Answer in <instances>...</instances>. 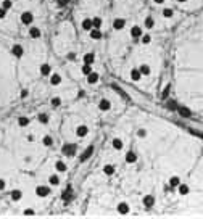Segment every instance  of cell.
<instances>
[{
	"label": "cell",
	"mask_w": 203,
	"mask_h": 219,
	"mask_svg": "<svg viewBox=\"0 0 203 219\" xmlns=\"http://www.w3.org/2000/svg\"><path fill=\"white\" fill-rule=\"evenodd\" d=\"M61 152H63L65 156L73 158L74 153H76V145H74V143H65V145L61 147Z\"/></svg>",
	"instance_id": "cell-1"
},
{
	"label": "cell",
	"mask_w": 203,
	"mask_h": 219,
	"mask_svg": "<svg viewBox=\"0 0 203 219\" xmlns=\"http://www.w3.org/2000/svg\"><path fill=\"white\" fill-rule=\"evenodd\" d=\"M35 195H37V197H41V198L47 197V195H50V187H47V185H39L37 189H35Z\"/></svg>",
	"instance_id": "cell-2"
},
{
	"label": "cell",
	"mask_w": 203,
	"mask_h": 219,
	"mask_svg": "<svg viewBox=\"0 0 203 219\" xmlns=\"http://www.w3.org/2000/svg\"><path fill=\"white\" fill-rule=\"evenodd\" d=\"M32 21H34V16H32L31 11H24V13L21 15V23L23 24L29 26V24H32Z\"/></svg>",
	"instance_id": "cell-3"
},
{
	"label": "cell",
	"mask_w": 203,
	"mask_h": 219,
	"mask_svg": "<svg viewBox=\"0 0 203 219\" xmlns=\"http://www.w3.org/2000/svg\"><path fill=\"white\" fill-rule=\"evenodd\" d=\"M11 53H13V57H16V58H21L23 57V53H24V49H23V45H13L11 47Z\"/></svg>",
	"instance_id": "cell-4"
},
{
	"label": "cell",
	"mask_w": 203,
	"mask_h": 219,
	"mask_svg": "<svg viewBox=\"0 0 203 219\" xmlns=\"http://www.w3.org/2000/svg\"><path fill=\"white\" fill-rule=\"evenodd\" d=\"M92 153H94V145H89L87 148L82 152V155H81V161H87L90 156H92Z\"/></svg>",
	"instance_id": "cell-5"
},
{
	"label": "cell",
	"mask_w": 203,
	"mask_h": 219,
	"mask_svg": "<svg viewBox=\"0 0 203 219\" xmlns=\"http://www.w3.org/2000/svg\"><path fill=\"white\" fill-rule=\"evenodd\" d=\"M131 37L140 39L142 37V27L140 26H132V27H131Z\"/></svg>",
	"instance_id": "cell-6"
},
{
	"label": "cell",
	"mask_w": 203,
	"mask_h": 219,
	"mask_svg": "<svg viewBox=\"0 0 203 219\" xmlns=\"http://www.w3.org/2000/svg\"><path fill=\"white\" fill-rule=\"evenodd\" d=\"M89 32H90V39H94V41H98V39L103 37V32L98 29V27H94V29H90Z\"/></svg>",
	"instance_id": "cell-7"
},
{
	"label": "cell",
	"mask_w": 203,
	"mask_h": 219,
	"mask_svg": "<svg viewBox=\"0 0 203 219\" xmlns=\"http://www.w3.org/2000/svg\"><path fill=\"white\" fill-rule=\"evenodd\" d=\"M81 27L84 31H90V29H94V23H92V19L90 18H86V19H82V23H81Z\"/></svg>",
	"instance_id": "cell-8"
},
{
	"label": "cell",
	"mask_w": 203,
	"mask_h": 219,
	"mask_svg": "<svg viewBox=\"0 0 203 219\" xmlns=\"http://www.w3.org/2000/svg\"><path fill=\"white\" fill-rule=\"evenodd\" d=\"M155 205V197L153 195H145L144 197V206L145 208H152Z\"/></svg>",
	"instance_id": "cell-9"
},
{
	"label": "cell",
	"mask_w": 203,
	"mask_h": 219,
	"mask_svg": "<svg viewBox=\"0 0 203 219\" xmlns=\"http://www.w3.org/2000/svg\"><path fill=\"white\" fill-rule=\"evenodd\" d=\"M131 79H132V81H140L142 79V73H140V69H139V68H134V69H131Z\"/></svg>",
	"instance_id": "cell-10"
},
{
	"label": "cell",
	"mask_w": 203,
	"mask_h": 219,
	"mask_svg": "<svg viewBox=\"0 0 203 219\" xmlns=\"http://www.w3.org/2000/svg\"><path fill=\"white\" fill-rule=\"evenodd\" d=\"M98 108H100L102 111H108L111 108V103L110 100H106V98H102L100 102H98Z\"/></svg>",
	"instance_id": "cell-11"
},
{
	"label": "cell",
	"mask_w": 203,
	"mask_h": 219,
	"mask_svg": "<svg viewBox=\"0 0 203 219\" xmlns=\"http://www.w3.org/2000/svg\"><path fill=\"white\" fill-rule=\"evenodd\" d=\"M177 113L181 114L182 118H190L192 116V111L189 108H185V106H177Z\"/></svg>",
	"instance_id": "cell-12"
},
{
	"label": "cell",
	"mask_w": 203,
	"mask_h": 219,
	"mask_svg": "<svg viewBox=\"0 0 203 219\" xmlns=\"http://www.w3.org/2000/svg\"><path fill=\"white\" fill-rule=\"evenodd\" d=\"M124 26H126V21H124L123 18H116V19L113 21V27H114L116 31H121Z\"/></svg>",
	"instance_id": "cell-13"
},
{
	"label": "cell",
	"mask_w": 203,
	"mask_h": 219,
	"mask_svg": "<svg viewBox=\"0 0 203 219\" xmlns=\"http://www.w3.org/2000/svg\"><path fill=\"white\" fill-rule=\"evenodd\" d=\"M39 69H41V74H42V76H50V74H52V66L47 65V63L41 65V68H39Z\"/></svg>",
	"instance_id": "cell-14"
},
{
	"label": "cell",
	"mask_w": 203,
	"mask_h": 219,
	"mask_svg": "<svg viewBox=\"0 0 203 219\" xmlns=\"http://www.w3.org/2000/svg\"><path fill=\"white\" fill-rule=\"evenodd\" d=\"M87 132H89V127L87 126H78L76 127V135L78 137H86Z\"/></svg>",
	"instance_id": "cell-15"
},
{
	"label": "cell",
	"mask_w": 203,
	"mask_h": 219,
	"mask_svg": "<svg viewBox=\"0 0 203 219\" xmlns=\"http://www.w3.org/2000/svg\"><path fill=\"white\" fill-rule=\"evenodd\" d=\"M118 213L119 214H123V216H124V214H129V205H127V203H119L118 205Z\"/></svg>",
	"instance_id": "cell-16"
},
{
	"label": "cell",
	"mask_w": 203,
	"mask_h": 219,
	"mask_svg": "<svg viewBox=\"0 0 203 219\" xmlns=\"http://www.w3.org/2000/svg\"><path fill=\"white\" fill-rule=\"evenodd\" d=\"M98 79H100V76H98V73H95V71H92L90 74H87V82H89V84H95V82H98Z\"/></svg>",
	"instance_id": "cell-17"
},
{
	"label": "cell",
	"mask_w": 203,
	"mask_h": 219,
	"mask_svg": "<svg viewBox=\"0 0 203 219\" xmlns=\"http://www.w3.org/2000/svg\"><path fill=\"white\" fill-rule=\"evenodd\" d=\"M29 35L32 39H39L42 35V32H41V29H39V27H29Z\"/></svg>",
	"instance_id": "cell-18"
},
{
	"label": "cell",
	"mask_w": 203,
	"mask_h": 219,
	"mask_svg": "<svg viewBox=\"0 0 203 219\" xmlns=\"http://www.w3.org/2000/svg\"><path fill=\"white\" fill-rule=\"evenodd\" d=\"M60 82H61V76H60V74H50V84L52 86H58Z\"/></svg>",
	"instance_id": "cell-19"
},
{
	"label": "cell",
	"mask_w": 203,
	"mask_h": 219,
	"mask_svg": "<svg viewBox=\"0 0 203 219\" xmlns=\"http://www.w3.org/2000/svg\"><path fill=\"white\" fill-rule=\"evenodd\" d=\"M177 190H179V193H181V195H187V193L190 192L189 185H187V184H182V182L177 185Z\"/></svg>",
	"instance_id": "cell-20"
},
{
	"label": "cell",
	"mask_w": 203,
	"mask_h": 219,
	"mask_svg": "<svg viewBox=\"0 0 203 219\" xmlns=\"http://www.w3.org/2000/svg\"><path fill=\"white\" fill-rule=\"evenodd\" d=\"M95 61V53H86L84 55V63H87V65H92V63Z\"/></svg>",
	"instance_id": "cell-21"
},
{
	"label": "cell",
	"mask_w": 203,
	"mask_h": 219,
	"mask_svg": "<svg viewBox=\"0 0 203 219\" xmlns=\"http://www.w3.org/2000/svg\"><path fill=\"white\" fill-rule=\"evenodd\" d=\"M144 26L147 27V29H153V27H155V19H153L152 16H147V18H145Z\"/></svg>",
	"instance_id": "cell-22"
},
{
	"label": "cell",
	"mask_w": 203,
	"mask_h": 219,
	"mask_svg": "<svg viewBox=\"0 0 203 219\" xmlns=\"http://www.w3.org/2000/svg\"><path fill=\"white\" fill-rule=\"evenodd\" d=\"M10 197H11V200H13V201H19V200H21V197H23V192H21V190H13Z\"/></svg>",
	"instance_id": "cell-23"
},
{
	"label": "cell",
	"mask_w": 203,
	"mask_h": 219,
	"mask_svg": "<svg viewBox=\"0 0 203 219\" xmlns=\"http://www.w3.org/2000/svg\"><path fill=\"white\" fill-rule=\"evenodd\" d=\"M137 161V155L134 152H127L126 153V163H135Z\"/></svg>",
	"instance_id": "cell-24"
},
{
	"label": "cell",
	"mask_w": 203,
	"mask_h": 219,
	"mask_svg": "<svg viewBox=\"0 0 203 219\" xmlns=\"http://www.w3.org/2000/svg\"><path fill=\"white\" fill-rule=\"evenodd\" d=\"M103 173H105L106 176H113L114 174V166L113 164H105L103 166Z\"/></svg>",
	"instance_id": "cell-25"
},
{
	"label": "cell",
	"mask_w": 203,
	"mask_h": 219,
	"mask_svg": "<svg viewBox=\"0 0 203 219\" xmlns=\"http://www.w3.org/2000/svg\"><path fill=\"white\" fill-rule=\"evenodd\" d=\"M55 169H57L58 173H65V171L68 169V166L63 161H57V163H55Z\"/></svg>",
	"instance_id": "cell-26"
},
{
	"label": "cell",
	"mask_w": 203,
	"mask_h": 219,
	"mask_svg": "<svg viewBox=\"0 0 203 219\" xmlns=\"http://www.w3.org/2000/svg\"><path fill=\"white\" fill-rule=\"evenodd\" d=\"M139 69H140L142 76H148V74L152 73V69H150V66H148V65H142L140 68H139Z\"/></svg>",
	"instance_id": "cell-27"
},
{
	"label": "cell",
	"mask_w": 203,
	"mask_h": 219,
	"mask_svg": "<svg viewBox=\"0 0 203 219\" xmlns=\"http://www.w3.org/2000/svg\"><path fill=\"white\" fill-rule=\"evenodd\" d=\"M71 197H73V195H71V187H68L66 192H63V201L68 203V201L71 200Z\"/></svg>",
	"instance_id": "cell-28"
},
{
	"label": "cell",
	"mask_w": 203,
	"mask_h": 219,
	"mask_svg": "<svg viewBox=\"0 0 203 219\" xmlns=\"http://www.w3.org/2000/svg\"><path fill=\"white\" fill-rule=\"evenodd\" d=\"M111 143H113L114 150H121L123 148V140H121V139H113V142H111Z\"/></svg>",
	"instance_id": "cell-29"
},
{
	"label": "cell",
	"mask_w": 203,
	"mask_h": 219,
	"mask_svg": "<svg viewBox=\"0 0 203 219\" xmlns=\"http://www.w3.org/2000/svg\"><path fill=\"white\" fill-rule=\"evenodd\" d=\"M168 182H169V185H171V187H177L179 184H181V179H179L177 176H173Z\"/></svg>",
	"instance_id": "cell-30"
},
{
	"label": "cell",
	"mask_w": 203,
	"mask_h": 219,
	"mask_svg": "<svg viewBox=\"0 0 203 219\" xmlns=\"http://www.w3.org/2000/svg\"><path fill=\"white\" fill-rule=\"evenodd\" d=\"M42 143L45 147H52V145H53V139H52L50 135H45V137L42 139Z\"/></svg>",
	"instance_id": "cell-31"
},
{
	"label": "cell",
	"mask_w": 203,
	"mask_h": 219,
	"mask_svg": "<svg viewBox=\"0 0 203 219\" xmlns=\"http://www.w3.org/2000/svg\"><path fill=\"white\" fill-rule=\"evenodd\" d=\"M81 71H82V74H86V76H87V74H90V73H92V65L84 63V66L81 68Z\"/></svg>",
	"instance_id": "cell-32"
},
{
	"label": "cell",
	"mask_w": 203,
	"mask_h": 219,
	"mask_svg": "<svg viewBox=\"0 0 203 219\" xmlns=\"http://www.w3.org/2000/svg\"><path fill=\"white\" fill-rule=\"evenodd\" d=\"M92 23H94V27H98V29H100V27H102V24H103L102 18H98V16L92 18Z\"/></svg>",
	"instance_id": "cell-33"
},
{
	"label": "cell",
	"mask_w": 203,
	"mask_h": 219,
	"mask_svg": "<svg viewBox=\"0 0 203 219\" xmlns=\"http://www.w3.org/2000/svg\"><path fill=\"white\" fill-rule=\"evenodd\" d=\"M18 124L21 126V127H26L27 124H29V119L24 118V116H21V118H18Z\"/></svg>",
	"instance_id": "cell-34"
},
{
	"label": "cell",
	"mask_w": 203,
	"mask_h": 219,
	"mask_svg": "<svg viewBox=\"0 0 203 219\" xmlns=\"http://www.w3.org/2000/svg\"><path fill=\"white\" fill-rule=\"evenodd\" d=\"M52 106H55V108H58V106L60 105H61V98H60V97H53V98H52Z\"/></svg>",
	"instance_id": "cell-35"
},
{
	"label": "cell",
	"mask_w": 203,
	"mask_h": 219,
	"mask_svg": "<svg viewBox=\"0 0 203 219\" xmlns=\"http://www.w3.org/2000/svg\"><path fill=\"white\" fill-rule=\"evenodd\" d=\"M37 119L42 122V124H47V122H49V116H47L45 113H41V114L37 116Z\"/></svg>",
	"instance_id": "cell-36"
},
{
	"label": "cell",
	"mask_w": 203,
	"mask_h": 219,
	"mask_svg": "<svg viewBox=\"0 0 203 219\" xmlns=\"http://www.w3.org/2000/svg\"><path fill=\"white\" fill-rule=\"evenodd\" d=\"M169 89H171V86L168 84L165 87V89H163V94H161V98L163 100H166V98H168V95H169Z\"/></svg>",
	"instance_id": "cell-37"
},
{
	"label": "cell",
	"mask_w": 203,
	"mask_h": 219,
	"mask_svg": "<svg viewBox=\"0 0 203 219\" xmlns=\"http://www.w3.org/2000/svg\"><path fill=\"white\" fill-rule=\"evenodd\" d=\"M173 15H174V11L171 8H165V10H163V16H165V18H173Z\"/></svg>",
	"instance_id": "cell-38"
},
{
	"label": "cell",
	"mask_w": 203,
	"mask_h": 219,
	"mask_svg": "<svg viewBox=\"0 0 203 219\" xmlns=\"http://www.w3.org/2000/svg\"><path fill=\"white\" fill-rule=\"evenodd\" d=\"M49 182L52 185H58L60 184V179H58V176H50L49 177Z\"/></svg>",
	"instance_id": "cell-39"
},
{
	"label": "cell",
	"mask_w": 203,
	"mask_h": 219,
	"mask_svg": "<svg viewBox=\"0 0 203 219\" xmlns=\"http://www.w3.org/2000/svg\"><path fill=\"white\" fill-rule=\"evenodd\" d=\"M142 44H150V42H152V37H150V35L148 34H142Z\"/></svg>",
	"instance_id": "cell-40"
},
{
	"label": "cell",
	"mask_w": 203,
	"mask_h": 219,
	"mask_svg": "<svg viewBox=\"0 0 203 219\" xmlns=\"http://www.w3.org/2000/svg\"><path fill=\"white\" fill-rule=\"evenodd\" d=\"M11 5H13V3H11V0H3V3H2V7H3L5 10L11 8Z\"/></svg>",
	"instance_id": "cell-41"
},
{
	"label": "cell",
	"mask_w": 203,
	"mask_h": 219,
	"mask_svg": "<svg viewBox=\"0 0 203 219\" xmlns=\"http://www.w3.org/2000/svg\"><path fill=\"white\" fill-rule=\"evenodd\" d=\"M168 108H169V110H176V108H177V103L174 102V100H169V102H168Z\"/></svg>",
	"instance_id": "cell-42"
},
{
	"label": "cell",
	"mask_w": 203,
	"mask_h": 219,
	"mask_svg": "<svg viewBox=\"0 0 203 219\" xmlns=\"http://www.w3.org/2000/svg\"><path fill=\"white\" fill-rule=\"evenodd\" d=\"M137 135H139V137H145V135H147V131H145V129H139V131H137Z\"/></svg>",
	"instance_id": "cell-43"
},
{
	"label": "cell",
	"mask_w": 203,
	"mask_h": 219,
	"mask_svg": "<svg viewBox=\"0 0 203 219\" xmlns=\"http://www.w3.org/2000/svg\"><path fill=\"white\" fill-rule=\"evenodd\" d=\"M5 16H7V10H5V8H3V7H2V8H0V19H3Z\"/></svg>",
	"instance_id": "cell-44"
},
{
	"label": "cell",
	"mask_w": 203,
	"mask_h": 219,
	"mask_svg": "<svg viewBox=\"0 0 203 219\" xmlns=\"http://www.w3.org/2000/svg\"><path fill=\"white\" fill-rule=\"evenodd\" d=\"M32 214H34L32 209H26V211H24V216H32Z\"/></svg>",
	"instance_id": "cell-45"
},
{
	"label": "cell",
	"mask_w": 203,
	"mask_h": 219,
	"mask_svg": "<svg viewBox=\"0 0 203 219\" xmlns=\"http://www.w3.org/2000/svg\"><path fill=\"white\" fill-rule=\"evenodd\" d=\"M3 189H5V181H3V179H0V192H2Z\"/></svg>",
	"instance_id": "cell-46"
},
{
	"label": "cell",
	"mask_w": 203,
	"mask_h": 219,
	"mask_svg": "<svg viewBox=\"0 0 203 219\" xmlns=\"http://www.w3.org/2000/svg\"><path fill=\"white\" fill-rule=\"evenodd\" d=\"M66 3H68V0H58V5L60 7H65Z\"/></svg>",
	"instance_id": "cell-47"
},
{
	"label": "cell",
	"mask_w": 203,
	"mask_h": 219,
	"mask_svg": "<svg viewBox=\"0 0 203 219\" xmlns=\"http://www.w3.org/2000/svg\"><path fill=\"white\" fill-rule=\"evenodd\" d=\"M21 97L24 98V97H27V90L24 89V90H21Z\"/></svg>",
	"instance_id": "cell-48"
},
{
	"label": "cell",
	"mask_w": 203,
	"mask_h": 219,
	"mask_svg": "<svg viewBox=\"0 0 203 219\" xmlns=\"http://www.w3.org/2000/svg\"><path fill=\"white\" fill-rule=\"evenodd\" d=\"M68 58H69V60H74V58H76V55H74V53H69V55H68Z\"/></svg>",
	"instance_id": "cell-49"
},
{
	"label": "cell",
	"mask_w": 203,
	"mask_h": 219,
	"mask_svg": "<svg viewBox=\"0 0 203 219\" xmlns=\"http://www.w3.org/2000/svg\"><path fill=\"white\" fill-rule=\"evenodd\" d=\"M153 2H155V3H163L165 0H153Z\"/></svg>",
	"instance_id": "cell-50"
},
{
	"label": "cell",
	"mask_w": 203,
	"mask_h": 219,
	"mask_svg": "<svg viewBox=\"0 0 203 219\" xmlns=\"http://www.w3.org/2000/svg\"><path fill=\"white\" fill-rule=\"evenodd\" d=\"M177 2H179V3H182V2H187V0H177Z\"/></svg>",
	"instance_id": "cell-51"
}]
</instances>
